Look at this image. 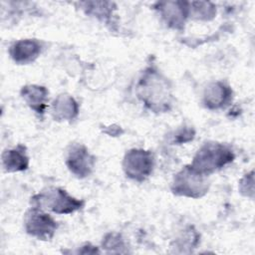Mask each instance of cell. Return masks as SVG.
<instances>
[{
  "mask_svg": "<svg viewBox=\"0 0 255 255\" xmlns=\"http://www.w3.org/2000/svg\"><path fill=\"white\" fill-rule=\"evenodd\" d=\"M137 94L144 105L154 112H164L171 105L170 87L167 80L157 71L148 69L142 75Z\"/></svg>",
  "mask_w": 255,
  "mask_h": 255,
  "instance_id": "obj_1",
  "label": "cell"
},
{
  "mask_svg": "<svg viewBox=\"0 0 255 255\" xmlns=\"http://www.w3.org/2000/svg\"><path fill=\"white\" fill-rule=\"evenodd\" d=\"M233 158L234 154L227 146L216 142H209L205 143L197 151L190 167L194 171L206 176L231 162Z\"/></svg>",
  "mask_w": 255,
  "mask_h": 255,
  "instance_id": "obj_2",
  "label": "cell"
},
{
  "mask_svg": "<svg viewBox=\"0 0 255 255\" xmlns=\"http://www.w3.org/2000/svg\"><path fill=\"white\" fill-rule=\"evenodd\" d=\"M231 90L224 84L217 82L210 84L204 92V104L208 109L222 108L231 97Z\"/></svg>",
  "mask_w": 255,
  "mask_h": 255,
  "instance_id": "obj_10",
  "label": "cell"
},
{
  "mask_svg": "<svg viewBox=\"0 0 255 255\" xmlns=\"http://www.w3.org/2000/svg\"><path fill=\"white\" fill-rule=\"evenodd\" d=\"M34 200L46 209L58 214L72 213L82 207L83 202L69 195L61 188L52 187L36 195Z\"/></svg>",
  "mask_w": 255,
  "mask_h": 255,
  "instance_id": "obj_3",
  "label": "cell"
},
{
  "mask_svg": "<svg viewBox=\"0 0 255 255\" xmlns=\"http://www.w3.org/2000/svg\"><path fill=\"white\" fill-rule=\"evenodd\" d=\"M2 163L6 171H20L28 167L29 159L26 155L25 147L18 145L13 149L4 151L2 155Z\"/></svg>",
  "mask_w": 255,
  "mask_h": 255,
  "instance_id": "obj_12",
  "label": "cell"
},
{
  "mask_svg": "<svg viewBox=\"0 0 255 255\" xmlns=\"http://www.w3.org/2000/svg\"><path fill=\"white\" fill-rule=\"evenodd\" d=\"M41 52V45L36 40H20L13 44L10 55L17 64H28L33 62Z\"/></svg>",
  "mask_w": 255,
  "mask_h": 255,
  "instance_id": "obj_8",
  "label": "cell"
},
{
  "mask_svg": "<svg viewBox=\"0 0 255 255\" xmlns=\"http://www.w3.org/2000/svg\"><path fill=\"white\" fill-rule=\"evenodd\" d=\"M205 175L194 171L190 166L181 170L174 178L172 190L175 194L189 197L202 196L207 191Z\"/></svg>",
  "mask_w": 255,
  "mask_h": 255,
  "instance_id": "obj_4",
  "label": "cell"
},
{
  "mask_svg": "<svg viewBox=\"0 0 255 255\" xmlns=\"http://www.w3.org/2000/svg\"><path fill=\"white\" fill-rule=\"evenodd\" d=\"M25 228L30 235L41 240H49L57 229V222L49 214L34 207L26 214Z\"/></svg>",
  "mask_w": 255,
  "mask_h": 255,
  "instance_id": "obj_6",
  "label": "cell"
},
{
  "mask_svg": "<svg viewBox=\"0 0 255 255\" xmlns=\"http://www.w3.org/2000/svg\"><path fill=\"white\" fill-rule=\"evenodd\" d=\"M157 9L165 22L173 28L181 27L188 15V7L184 2H160L157 3Z\"/></svg>",
  "mask_w": 255,
  "mask_h": 255,
  "instance_id": "obj_9",
  "label": "cell"
},
{
  "mask_svg": "<svg viewBox=\"0 0 255 255\" xmlns=\"http://www.w3.org/2000/svg\"><path fill=\"white\" fill-rule=\"evenodd\" d=\"M193 5V8L188 7V12L191 11V13L196 16L198 19H204L208 20L213 17V15L216 13V10L214 6L211 3L207 2H194L191 3Z\"/></svg>",
  "mask_w": 255,
  "mask_h": 255,
  "instance_id": "obj_14",
  "label": "cell"
},
{
  "mask_svg": "<svg viewBox=\"0 0 255 255\" xmlns=\"http://www.w3.org/2000/svg\"><path fill=\"white\" fill-rule=\"evenodd\" d=\"M95 164V157L91 155L83 145L74 146L68 154L67 165L69 169L79 177L89 175Z\"/></svg>",
  "mask_w": 255,
  "mask_h": 255,
  "instance_id": "obj_7",
  "label": "cell"
},
{
  "mask_svg": "<svg viewBox=\"0 0 255 255\" xmlns=\"http://www.w3.org/2000/svg\"><path fill=\"white\" fill-rule=\"evenodd\" d=\"M153 160L150 152L143 149H131L127 152L124 159L126 174L135 180H143L152 170Z\"/></svg>",
  "mask_w": 255,
  "mask_h": 255,
  "instance_id": "obj_5",
  "label": "cell"
},
{
  "mask_svg": "<svg viewBox=\"0 0 255 255\" xmlns=\"http://www.w3.org/2000/svg\"><path fill=\"white\" fill-rule=\"evenodd\" d=\"M88 8V12L96 15L97 17H108L110 14V7H106L108 2H88L86 3Z\"/></svg>",
  "mask_w": 255,
  "mask_h": 255,
  "instance_id": "obj_15",
  "label": "cell"
},
{
  "mask_svg": "<svg viewBox=\"0 0 255 255\" xmlns=\"http://www.w3.org/2000/svg\"><path fill=\"white\" fill-rule=\"evenodd\" d=\"M78 115V105L68 95L59 96L53 103V116L58 121H71Z\"/></svg>",
  "mask_w": 255,
  "mask_h": 255,
  "instance_id": "obj_13",
  "label": "cell"
},
{
  "mask_svg": "<svg viewBox=\"0 0 255 255\" xmlns=\"http://www.w3.org/2000/svg\"><path fill=\"white\" fill-rule=\"evenodd\" d=\"M21 95L32 110L39 114L44 113L48 96V91L46 88L36 85L25 86L21 90Z\"/></svg>",
  "mask_w": 255,
  "mask_h": 255,
  "instance_id": "obj_11",
  "label": "cell"
}]
</instances>
